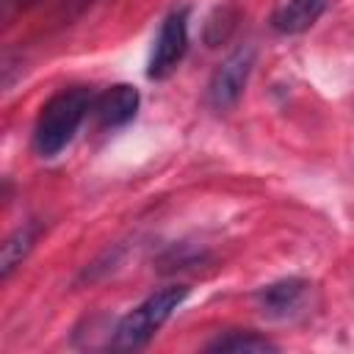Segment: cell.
Masks as SVG:
<instances>
[{"instance_id": "1", "label": "cell", "mask_w": 354, "mask_h": 354, "mask_svg": "<svg viewBox=\"0 0 354 354\" xmlns=\"http://www.w3.org/2000/svg\"><path fill=\"white\" fill-rule=\"evenodd\" d=\"M94 91L88 86H66L55 91L39 111L33 124V152L39 158H55L61 155L72 138L77 136L80 124L91 113Z\"/></svg>"}, {"instance_id": "2", "label": "cell", "mask_w": 354, "mask_h": 354, "mask_svg": "<svg viewBox=\"0 0 354 354\" xmlns=\"http://www.w3.org/2000/svg\"><path fill=\"white\" fill-rule=\"evenodd\" d=\"M188 299V285H166L155 293H149L144 301H138L130 313H124L116 326L111 329L108 346L113 351H136L144 348L158 329L180 310V304Z\"/></svg>"}, {"instance_id": "3", "label": "cell", "mask_w": 354, "mask_h": 354, "mask_svg": "<svg viewBox=\"0 0 354 354\" xmlns=\"http://www.w3.org/2000/svg\"><path fill=\"white\" fill-rule=\"evenodd\" d=\"M188 19H191V8L180 6L174 11H169L158 28V36L152 41V53H149V64H147V77L149 80H166L180 61L185 58L188 50Z\"/></svg>"}, {"instance_id": "4", "label": "cell", "mask_w": 354, "mask_h": 354, "mask_svg": "<svg viewBox=\"0 0 354 354\" xmlns=\"http://www.w3.org/2000/svg\"><path fill=\"white\" fill-rule=\"evenodd\" d=\"M254 55L257 53H254L252 44H241L218 64V69L213 72V77L207 83V105L216 113H227L230 108L238 105V100H241V94L249 83Z\"/></svg>"}, {"instance_id": "5", "label": "cell", "mask_w": 354, "mask_h": 354, "mask_svg": "<svg viewBox=\"0 0 354 354\" xmlns=\"http://www.w3.org/2000/svg\"><path fill=\"white\" fill-rule=\"evenodd\" d=\"M138 105H141V94H138L136 86H130V83H113V86H108L105 91H100L94 97L91 116L97 119L100 127L116 130V127H124L127 122L136 119Z\"/></svg>"}, {"instance_id": "6", "label": "cell", "mask_w": 354, "mask_h": 354, "mask_svg": "<svg viewBox=\"0 0 354 354\" xmlns=\"http://www.w3.org/2000/svg\"><path fill=\"white\" fill-rule=\"evenodd\" d=\"M307 290H310L307 279L288 277V279H277L271 285H263L254 293V301H257V310L263 315H268V318H288V315H293L301 307Z\"/></svg>"}, {"instance_id": "7", "label": "cell", "mask_w": 354, "mask_h": 354, "mask_svg": "<svg viewBox=\"0 0 354 354\" xmlns=\"http://www.w3.org/2000/svg\"><path fill=\"white\" fill-rule=\"evenodd\" d=\"M329 0H282L271 14V28L282 36L310 30L326 11Z\"/></svg>"}, {"instance_id": "8", "label": "cell", "mask_w": 354, "mask_h": 354, "mask_svg": "<svg viewBox=\"0 0 354 354\" xmlns=\"http://www.w3.org/2000/svg\"><path fill=\"white\" fill-rule=\"evenodd\" d=\"M39 232H41V224H39V221H28V224L17 227V230L3 241V252H0V277H3V279H8V277L22 266V260L30 254V249H33Z\"/></svg>"}, {"instance_id": "9", "label": "cell", "mask_w": 354, "mask_h": 354, "mask_svg": "<svg viewBox=\"0 0 354 354\" xmlns=\"http://www.w3.org/2000/svg\"><path fill=\"white\" fill-rule=\"evenodd\" d=\"M205 351H232V354H241V351H279V346L254 332V329H230L224 335H216L213 340L205 343Z\"/></svg>"}, {"instance_id": "10", "label": "cell", "mask_w": 354, "mask_h": 354, "mask_svg": "<svg viewBox=\"0 0 354 354\" xmlns=\"http://www.w3.org/2000/svg\"><path fill=\"white\" fill-rule=\"evenodd\" d=\"M235 11L232 8H216L210 14V19L205 22V44L207 47H218L221 41L230 39V33L235 30Z\"/></svg>"}, {"instance_id": "11", "label": "cell", "mask_w": 354, "mask_h": 354, "mask_svg": "<svg viewBox=\"0 0 354 354\" xmlns=\"http://www.w3.org/2000/svg\"><path fill=\"white\" fill-rule=\"evenodd\" d=\"M39 0H3V19H11L14 14H19V11H25V8H30V6H36Z\"/></svg>"}, {"instance_id": "12", "label": "cell", "mask_w": 354, "mask_h": 354, "mask_svg": "<svg viewBox=\"0 0 354 354\" xmlns=\"http://www.w3.org/2000/svg\"><path fill=\"white\" fill-rule=\"evenodd\" d=\"M91 3H94V0H66V6H75L77 11H83V8L91 6Z\"/></svg>"}]
</instances>
